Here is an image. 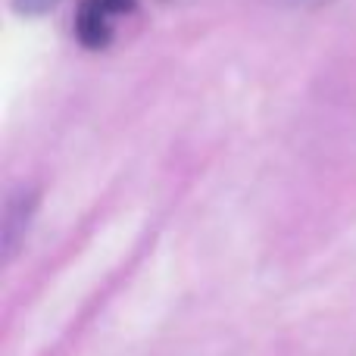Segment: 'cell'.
I'll use <instances>...</instances> for the list:
<instances>
[{"instance_id":"6da1fadb","label":"cell","mask_w":356,"mask_h":356,"mask_svg":"<svg viewBox=\"0 0 356 356\" xmlns=\"http://www.w3.org/2000/svg\"><path fill=\"white\" fill-rule=\"evenodd\" d=\"M135 10V0H81L75 16V38L88 50H104L113 41V16Z\"/></svg>"},{"instance_id":"7a4b0ae2","label":"cell","mask_w":356,"mask_h":356,"mask_svg":"<svg viewBox=\"0 0 356 356\" xmlns=\"http://www.w3.org/2000/svg\"><path fill=\"white\" fill-rule=\"evenodd\" d=\"M31 209H35V194H13L10 203H6V216H3V253L6 259L16 253L19 241H22L25 228H29V219H31Z\"/></svg>"},{"instance_id":"3957f363","label":"cell","mask_w":356,"mask_h":356,"mask_svg":"<svg viewBox=\"0 0 356 356\" xmlns=\"http://www.w3.org/2000/svg\"><path fill=\"white\" fill-rule=\"evenodd\" d=\"M56 6V0H13V10L19 16H44Z\"/></svg>"}]
</instances>
